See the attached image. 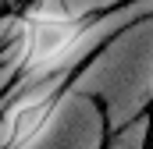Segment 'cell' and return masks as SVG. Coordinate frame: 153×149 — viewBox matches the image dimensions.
I'll return each mask as SVG.
<instances>
[{
	"label": "cell",
	"instance_id": "cell-1",
	"mask_svg": "<svg viewBox=\"0 0 153 149\" xmlns=\"http://www.w3.org/2000/svg\"><path fill=\"white\" fill-rule=\"evenodd\" d=\"M68 89L100 100L111 131L143 121V110L153 103V18L114 36L71 74Z\"/></svg>",
	"mask_w": 153,
	"mask_h": 149
},
{
	"label": "cell",
	"instance_id": "cell-2",
	"mask_svg": "<svg viewBox=\"0 0 153 149\" xmlns=\"http://www.w3.org/2000/svg\"><path fill=\"white\" fill-rule=\"evenodd\" d=\"M107 131L111 128H107L103 107H96V100L68 89L50 128L22 149H107L103 146Z\"/></svg>",
	"mask_w": 153,
	"mask_h": 149
},
{
	"label": "cell",
	"instance_id": "cell-3",
	"mask_svg": "<svg viewBox=\"0 0 153 149\" xmlns=\"http://www.w3.org/2000/svg\"><path fill=\"white\" fill-rule=\"evenodd\" d=\"M146 142H150V124L135 121V124L114 131V139L107 142V149H146Z\"/></svg>",
	"mask_w": 153,
	"mask_h": 149
},
{
	"label": "cell",
	"instance_id": "cell-4",
	"mask_svg": "<svg viewBox=\"0 0 153 149\" xmlns=\"http://www.w3.org/2000/svg\"><path fill=\"white\" fill-rule=\"evenodd\" d=\"M146 149H153V124H150V142H146Z\"/></svg>",
	"mask_w": 153,
	"mask_h": 149
}]
</instances>
